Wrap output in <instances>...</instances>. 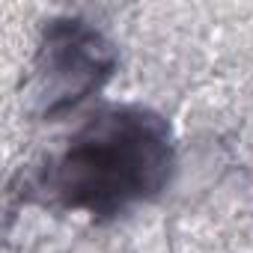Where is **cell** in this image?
<instances>
[{"mask_svg":"<svg viewBox=\"0 0 253 253\" xmlns=\"http://www.w3.org/2000/svg\"><path fill=\"white\" fill-rule=\"evenodd\" d=\"M116 63V45L86 18L57 15L45 21L27 81L33 113L39 119H60L81 107L104 89Z\"/></svg>","mask_w":253,"mask_h":253,"instance_id":"7a4b0ae2","label":"cell"},{"mask_svg":"<svg viewBox=\"0 0 253 253\" xmlns=\"http://www.w3.org/2000/svg\"><path fill=\"white\" fill-rule=\"evenodd\" d=\"M176 170L173 125L152 107L116 104L89 116L42 176L48 197L89 220H110L155 200Z\"/></svg>","mask_w":253,"mask_h":253,"instance_id":"6da1fadb","label":"cell"}]
</instances>
